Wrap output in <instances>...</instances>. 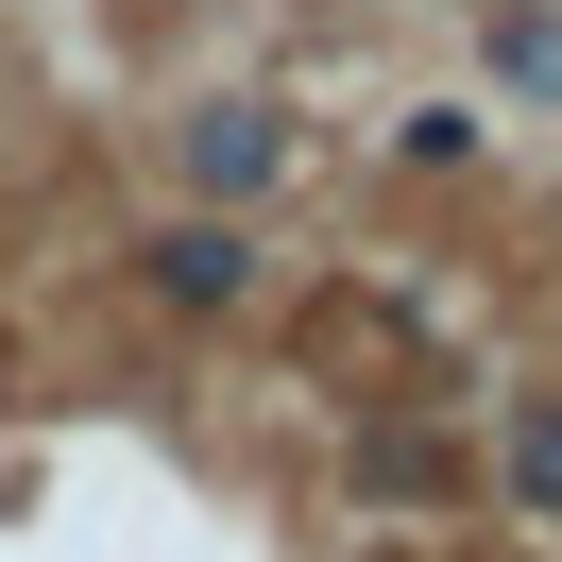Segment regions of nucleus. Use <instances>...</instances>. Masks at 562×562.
<instances>
[{
    "label": "nucleus",
    "instance_id": "39448f33",
    "mask_svg": "<svg viewBox=\"0 0 562 562\" xmlns=\"http://www.w3.org/2000/svg\"><path fill=\"white\" fill-rule=\"evenodd\" d=\"M494 86H528V103H562V18H494Z\"/></svg>",
    "mask_w": 562,
    "mask_h": 562
},
{
    "label": "nucleus",
    "instance_id": "f03ea898",
    "mask_svg": "<svg viewBox=\"0 0 562 562\" xmlns=\"http://www.w3.org/2000/svg\"><path fill=\"white\" fill-rule=\"evenodd\" d=\"M154 290H171V307H239V290H256V239H239V222H171V239H154Z\"/></svg>",
    "mask_w": 562,
    "mask_h": 562
},
{
    "label": "nucleus",
    "instance_id": "7ed1b4c3",
    "mask_svg": "<svg viewBox=\"0 0 562 562\" xmlns=\"http://www.w3.org/2000/svg\"><path fill=\"white\" fill-rule=\"evenodd\" d=\"M494 477H512V512H528V528H562V392H528V409L494 426Z\"/></svg>",
    "mask_w": 562,
    "mask_h": 562
},
{
    "label": "nucleus",
    "instance_id": "20e7f679",
    "mask_svg": "<svg viewBox=\"0 0 562 562\" xmlns=\"http://www.w3.org/2000/svg\"><path fill=\"white\" fill-rule=\"evenodd\" d=\"M358 494H375V512H426V494H460V460L426 443V426H375V443H358Z\"/></svg>",
    "mask_w": 562,
    "mask_h": 562
},
{
    "label": "nucleus",
    "instance_id": "f257e3e1",
    "mask_svg": "<svg viewBox=\"0 0 562 562\" xmlns=\"http://www.w3.org/2000/svg\"><path fill=\"white\" fill-rule=\"evenodd\" d=\"M273 154H290V137H273V103H205V120H188V188H205L222 222L273 188Z\"/></svg>",
    "mask_w": 562,
    "mask_h": 562
}]
</instances>
